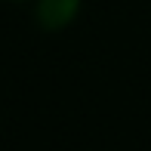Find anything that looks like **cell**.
<instances>
[{"mask_svg": "<svg viewBox=\"0 0 151 151\" xmlns=\"http://www.w3.org/2000/svg\"><path fill=\"white\" fill-rule=\"evenodd\" d=\"M83 0H34V16L43 31H65L77 22Z\"/></svg>", "mask_w": 151, "mask_h": 151, "instance_id": "1", "label": "cell"}, {"mask_svg": "<svg viewBox=\"0 0 151 151\" xmlns=\"http://www.w3.org/2000/svg\"><path fill=\"white\" fill-rule=\"evenodd\" d=\"M6 3H34V0H6Z\"/></svg>", "mask_w": 151, "mask_h": 151, "instance_id": "2", "label": "cell"}]
</instances>
